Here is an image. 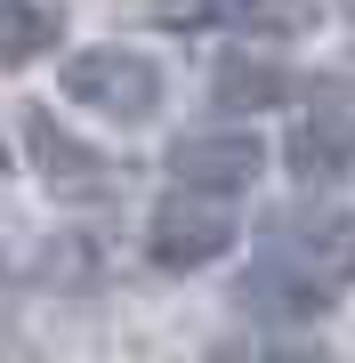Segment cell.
Wrapping results in <instances>:
<instances>
[{"label":"cell","instance_id":"cell-3","mask_svg":"<svg viewBox=\"0 0 355 363\" xmlns=\"http://www.w3.org/2000/svg\"><path fill=\"white\" fill-rule=\"evenodd\" d=\"M331 291H339V274L315 267L307 250H291V242H275L259 267L242 274V307L259 315V323H307V315L331 307Z\"/></svg>","mask_w":355,"mask_h":363},{"label":"cell","instance_id":"cell-10","mask_svg":"<svg viewBox=\"0 0 355 363\" xmlns=\"http://www.w3.org/2000/svg\"><path fill=\"white\" fill-rule=\"evenodd\" d=\"M291 169H299V178H331V169H355V130L307 121V130L291 138Z\"/></svg>","mask_w":355,"mask_h":363},{"label":"cell","instance_id":"cell-12","mask_svg":"<svg viewBox=\"0 0 355 363\" xmlns=\"http://www.w3.org/2000/svg\"><path fill=\"white\" fill-rule=\"evenodd\" d=\"M0 274H9V267H0Z\"/></svg>","mask_w":355,"mask_h":363},{"label":"cell","instance_id":"cell-2","mask_svg":"<svg viewBox=\"0 0 355 363\" xmlns=\"http://www.w3.org/2000/svg\"><path fill=\"white\" fill-rule=\"evenodd\" d=\"M235 250V210H218V194H170L145 218V259L154 267H170V274H186V267H210V259H226Z\"/></svg>","mask_w":355,"mask_h":363},{"label":"cell","instance_id":"cell-1","mask_svg":"<svg viewBox=\"0 0 355 363\" xmlns=\"http://www.w3.org/2000/svg\"><path fill=\"white\" fill-rule=\"evenodd\" d=\"M65 97L106 113V121H145L162 105V65L137 49H81L65 65Z\"/></svg>","mask_w":355,"mask_h":363},{"label":"cell","instance_id":"cell-6","mask_svg":"<svg viewBox=\"0 0 355 363\" xmlns=\"http://www.w3.org/2000/svg\"><path fill=\"white\" fill-rule=\"evenodd\" d=\"M210 97H218V105H235V113H266V105H283V97H291V73H283V65H266V57H218Z\"/></svg>","mask_w":355,"mask_h":363},{"label":"cell","instance_id":"cell-9","mask_svg":"<svg viewBox=\"0 0 355 363\" xmlns=\"http://www.w3.org/2000/svg\"><path fill=\"white\" fill-rule=\"evenodd\" d=\"M154 16L170 33H202V25H266V0H154Z\"/></svg>","mask_w":355,"mask_h":363},{"label":"cell","instance_id":"cell-7","mask_svg":"<svg viewBox=\"0 0 355 363\" xmlns=\"http://www.w3.org/2000/svg\"><path fill=\"white\" fill-rule=\"evenodd\" d=\"M57 49V9L40 0H0V65H33Z\"/></svg>","mask_w":355,"mask_h":363},{"label":"cell","instance_id":"cell-5","mask_svg":"<svg viewBox=\"0 0 355 363\" xmlns=\"http://www.w3.org/2000/svg\"><path fill=\"white\" fill-rule=\"evenodd\" d=\"M25 154L40 162V178H49L57 194H97V186H106V162H97V154H81V145L57 130L40 105H25Z\"/></svg>","mask_w":355,"mask_h":363},{"label":"cell","instance_id":"cell-8","mask_svg":"<svg viewBox=\"0 0 355 363\" xmlns=\"http://www.w3.org/2000/svg\"><path fill=\"white\" fill-rule=\"evenodd\" d=\"M283 242L307 250L315 267H331L339 283L355 274V218H299V226H283Z\"/></svg>","mask_w":355,"mask_h":363},{"label":"cell","instance_id":"cell-4","mask_svg":"<svg viewBox=\"0 0 355 363\" xmlns=\"http://www.w3.org/2000/svg\"><path fill=\"white\" fill-rule=\"evenodd\" d=\"M170 169L194 194H242V186L266 178V145L250 130H194V138L170 145Z\"/></svg>","mask_w":355,"mask_h":363},{"label":"cell","instance_id":"cell-11","mask_svg":"<svg viewBox=\"0 0 355 363\" xmlns=\"http://www.w3.org/2000/svg\"><path fill=\"white\" fill-rule=\"evenodd\" d=\"M0 169H9V154H0Z\"/></svg>","mask_w":355,"mask_h":363}]
</instances>
